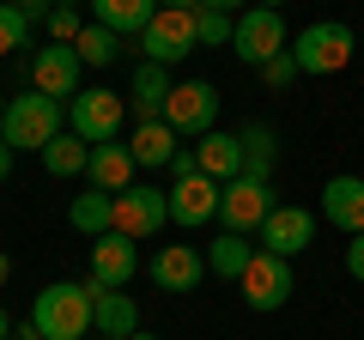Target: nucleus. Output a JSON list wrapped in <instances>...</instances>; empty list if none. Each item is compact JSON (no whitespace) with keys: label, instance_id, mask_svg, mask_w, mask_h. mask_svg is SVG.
Here are the masks:
<instances>
[{"label":"nucleus","instance_id":"obj_28","mask_svg":"<svg viewBox=\"0 0 364 340\" xmlns=\"http://www.w3.org/2000/svg\"><path fill=\"white\" fill-rule=\"evenodd\" d=\"M195 37H200V49H231L237 18L231 13H213V6H195Z\"/></svg>","mask_w":364,"mask_h":340},{"label":"nucleus","instance_id":"obj_17","mask_svg":"<svg viewBox=\"0 0 364 340\" xmlns=\"http://www.w3.org/2000/svg\"><path fill=\"white\" fill-rule=\"evenodd\" d=\"M322 219L340 225L346 237L364 231V176H328L322 183Z\"/></svg>","mask_w":364,"mask_h":340},{"label":"nucleus","instance_id":"obj_5","mask_svg":"<svg viewBox=\"0 0 364 340\" xmlns=\"http://www.w3.org/2000/svg\"><path fill=\"white\" fill-rule=\"evenodd\" d=\"M291 37H286V18L273 13V6H249V13H237V37H231V55L249 67H267L273 55H286Z\"/></svg>","mask_w":364,"mask_h":340},{"label":"nucleus","instance_id":"obj_42","mask_svg":"<svg viewBox=\"0 0 364 340\" xmlns=\"http://www.w3.org/2000/svg\"><path fill=\"white\" fill-rule=\"evenodd\" d=\"M55 6H91V0H55Z\"/></svg>","mask_w":364,"mask_h":340},{"label":"nucleus","instance_id":"obj_14","mask_svg":"<svg viewBox=\"0 0 364 340\" xmlns=\"http://www.w3.org/2000/svg\"><path fill=\"white\" fill-rule=\"evenodd\" d=\"M164 195H170V225H188V231H200L207 219H219L225 183H213L207 170H200V176H182V183H170Z\"/></svg>","mask_w":364,"mask_h":340},{"label":"nucleus","instance_id":"obj_25","mask_svg":"<svg viewBox=\"0 0 364 340\" xmlns=\"http://www.w3.org/2000/svg\"><path fill=\"white\" fill-rule=\"evenodd\" d=\"M237 140H243V176H261V183H273V158H279V140H273L267 122H249V128H237Z\"/></svg>","mask_w":364,"mask_h":340},{"label":"nucleus","instance_id":"obj_30","mask_svg":"<svg viewBox=\"0 0 364 340\" xmlns=\"http://www.w3.org/2000/svg\"><path fill=\"white\" fill-rule=\"evenodd\" d=\"M79 31H85L79 6H55V13H49V37H55V43H79Z\"/></svg>","mask_w":364,"mask_h":340},{"label":"nucleus","instance_id":"obj_18","mask_svg":"<svg viewBox=\"0 0 364 340\" xmlns=\"http://www.w3.org/2000/svg\"><path fill=\"white\" fill-rule=\"evenodd\" d=\"M134 152H128V140H104V146H91V164H85V176H91V188H104V195H122V188H134Z\"/></svg>","mask_w":364,"mask_h":340},{"label":"nucleus","instance_id":"obj_21","mask_svg":"<svg viewBox=\"0 0 364 340\" xmlns=\"http://www.w3.org/2000/svg\"><path fill=\"white\" fill-rule=\"evenodd\" d=\"M195 152H200V170H207L213 183H237V176H243V140H237V134L213 128L207 140H195Z\"/></svg>","mask_w":364,"mask_h":340},{"label":"nucleus","instance_id":"obj_24","mask_svg":"<svg viewBox=\"0 0 364 340\" xmlns=\"http://www.w3.org/2000/svg\"><path fill=\"white\" fill-rule=\"evenodd\" d=\"M249 262H255V243H249L243 231H219V237L207 243V267H213L219 280H243Z\"/></svg>","mask_w":364,"mask_h":340},{"label":"nucleus","instance_id":"obj_15","mask_svg":"<svg viewBox=\"0 0 364 340\" xmlns=\"http://www.w3.org/2000/svg\"><path fill=\"white\" fill-rule=\"evenodd\" d=\"M146 274H152L158 292H195L200 280H207V255H200L195 243H164L152 262H146Z\"/></svg>","mask_w":364,"mask_h":340},{"label":"nucleus","instance_id":"obj_10","mask_svg":"<svg viewBox=\"0 0 364 340\" xmlns=\"http://www.w3.org/2000/svg\"><path fill=\"white\" fill-rule=\"evenodd\" d=\"M279 207L273 201V183H261V176H237V183H225V201H219V225L225 231H261L267 225V213Z\"/></svg>","mask_w":364,"mask_h":340},{"label":"nucleus","instance_id":"obj_11","mask_svg":"<svg viewBox=\"0 0 364 340\" xmlns=\"http://www.w3.org/2000/svg\"><path fill=\"white\" fill-rule=\"evenodd\" d=\"M79 79H85V61H79L73 43H49V49L31 55V85H37V92L73 104V97H79Z\"/></svg>","mask_w":364,"mask_h":340},{"label":"nucleus","instance_id":"obj_6","mask_svg":"<svg viewBox=\"0 0 364 340\" xmlns=\"http://www.w3.org/2000/svg\"><path fill=\"white\" fill-rule=\"evenodd\" d=\"M140 49H146V61H158V67L188 61V55L200 49V37H195V13H182V6H158V18L140 31Z\"/></svg>","mask_w":364,"mask_h":340},{"label":"nucleus","instance_id":"obj_38","mask_svg":"<svg viewBox=\"0 0 364 340\" xmlns=\"http://www.w3.org/2000/svg\"><path fill=\"white\" fill-rule=\"evenodd\" d=\"M6 280H13V255H0V286H6Z\"/></svg>","mask_w":364,"mask_h":340},{"label":"nucleus","instance_id":"obj_37","mask_svg":"<svg viewBox=\"0 0 364 340\" xmlns=\"http://www.w3.org/2000/svg\"><path fill=\"white\" fill-rule=\"evenodd\" d=\"M158 6H182V13H195L200 0H158Z\"/></svg>","mask_w":364,"mask_h":340},{"label":"nucleus","instance_id":"obj_22","mask_svg":"<svg viewBox=\"0 0 364 340\" xmlns=\"http://www.w3.org/2000/svg\"><path fill=\"white\" fill-rule=\"evenodd\" d=\"M158 18V0H91V25H109L116 37H140L146 25Z\"/></svg>","mask_w":364,"mask_h":340},{"label":"nucleus","instance_id":"obj_2","mask_svg":"<svg viewBox=\"0 0 364 340\" xmlns=\"http://www.w3.org/2000/svg\"><path fill=\"white\" fill-rule=\"evenodd\" d=\"M61 134V97L49 92H13L6 97V116H0V140L13 146V152H43V146Z\"/></svg>","mask_w":364,"mask_h":340},{"label":"nucleus","instance_id":"obj_9","mask_svg":"<svg viewBox=\"0 0 364 340\" xmlns=\"http://www.w3.org/2000/svg\"><path fill=\"white\" fill-rule=\"evenodd\" d=\"M170 225V195H158L152 183H134L116 195V231L134 237V243H152L158 231Z\"/></svg>","mask_w":364,"mask_h":340},{"label":"nucleus","instance_id":"obj_7","mask_svg":"<svg viewBox=\"0 0 364 340\" xmlns=\"http://www.w3.org/2000/svg\"><path fill=\"white\" fill-rule=\"evenodd\" d=\"M164 122L182 134V140H207V134L219 128V85H207V79L176 85L170 104H164Z\"/></svg>","mask_w":364,"mask_h":340},{"label":"nucleus","instance_id":"obj_31","mask_svg":"<svg viewBox=\"0 0 364 340\" xmlns=\"http://www.w3.org/2000/svg\"><path fill=\"white\" fill-rule=\"evenodd\" d=\"M261 79H267V85H273V92H286V85H291V79H298V55H273V61L267 67H261Z\"/></svg>","mask_w":364,"mask_h":340},{"label":"nucleus","instance_id":"obj_35","mask_svg":"<svg viewBox=\"0 0 364 340\" xmlns=\"http://www.w3.org/2000/svg\"><path fill=\"white\" fill-rule=\"evenodd\" d=\"M200 6H213V13H231V18H237V13H249L255 0H200Z\"/></svg>","mask_w":364,"mask_h":340},{"label":"nucleus","instance_id":"obj_43","mask_svg":"<svg viewBox=\"0 0 364 340\" xmlns=\"http://www.w3.org/2000/svg\"><path fill=\"white\" fill-rule=\"evenodd\" d=\"M128 340H158V334H146V328H140V334H128Z\"/></svg>","mask_w":364,"mask_h":340},{"label":"nucleus","instance_id":"obj_41","mask_svg":"<svg viewBox=\"0 0 364 340\" xmlns=\"http://www.w3.org/2000/svg\"><path fill=\"white\" fill-rule=\"evenodd\" d=\"M255 6H273V13H279V6H286V0H255Z\"/></svg>","mask_w":364,"mask_h":340},{"label":"nucleus","instance_id":"obj_32","mask_svg":"<svg viewBox=\"0 0 364 340\" xmlns=\"http://www.w3.org/2000/svg\"><path fill=\"white\" fill-rule=\"evenodd\" d=\"M170 183H182V176H200V152H195V146H176V158H170Z\"/></svg>","mask_w":364,"mask_h":340},{"label":"nucleus","instance_id":"obj_26","mask_svg":"<svg viewBox=\"0 0 364 340\" xmlns=\"http://www.w3.org/2000/svg\"><path fill=\"white\" fill-rule=\"evenodd\" d=\"M67 219H73V231H85V237L116 231V195H104V188H85V195L67 207Z\"/></svg>","mask_w":364,"mask_h":340},{"label":"nucleus","instance_id":"obj_20","mask_svg":"<svg viewBox=\"0 0 364 340\" xmlns=\"http://www.w3.org/2000/svg\"><path fill=\"white\" fill-rule=\"evenodd\" d=\"M176 146H182V134L170 128V122H134V134H128V152H134V164H140V170L170 164Z\"/></svg>","mask_w":364,"mask_h":340},{"label":"nucleus","instance_id":"obj_12","mask_svg":"<svg viewBox=\"0 0 364 340\" xmlns=\"http://www.w3.org/2000/svg\"><path fill=\"white\" fill-rule=\"evenodd\" d=\"M255 243L267 249V255H304V249L316 243V213L310 207H286V201H279V207L267 213V225H261L255 231Z\"/></svg>","mask_w":364,"mask_h":340},{"label":"nucleus","instance_id":"obj_44","mask_svg":"<svg viewBox=\"0 0 364 340\" xmlns=\"http://www.w3.org/2000/svg\"><path fill=\"white\" fill-rule=\"evenodd\" d=\"M0 116H6V92H0Z\"/></svg>","mask_w":364,"mask_h":340},{"label":"nucleus","instance_id":"obj_36","mask_svg":"<svg viewBox=\"0 0 364 340\" xmlns=\"http://www.w3.org/2000/svg\"><path fill=\"white\" fill-rule=\"evenodd\" d=\"M13 158H18V152H13V146H6V140H0V183L13 176Z\"/></svg>","mask_w":364,"mask_h":340},{"label":"nucleus","instance_id":"obj_19","mask_svg":"<svg viewBox=\"0 0 364 340\" xmlns=\"http://www.w3.org/2000/svg\"><path fill=\"white\" fill-rule=\"evenodd\" d=\"M91 328L104 340H128V334H140V304L128 298V292H104L97 286V304H91Z\"/></svg>","mask_w":364,"mask_h":340},{"label":"nucleus","instance_id":"obj_29","mask_svg":"<svg viewBox=\"0 0 364 340\" xmlns=\"http://www.w3.org/2000/svg\"><path fill=\"white\" fill-rule=\"evenodd\" d=\"M31 43V18L18 13L13 0H0V55H13V49H25Z\"/></svg>","mask_w":364,"mask_h":340},{"label":"nucleus","instance_id":"obj_27","mask_svg":"<svg viewBox=\"0 0 364 340\" xmlns=\"http://www.w3.org/2000/svg\"><path fill=\"white\" fill-rule=\"evenodd\" d=\"M73 49H79V61H85V67H116V55H122V37H116L109 25H85Z\"/></svg>","mask_w":364,"mask_h":340},{"label":"nucleus","instance_id":"obj_13","mask_svg":"<svg viewBox=\"0 0 364 340\" xmlns=\"http://www.w3.org/2000/svg\"><path fill=\"white\" fill-rule=\"evenodd\" d=\"M134 274H140V243H134V237H122V231L91 237V286L122 292Z\"/></svg>","mask_w":364,"mask_h":340},{"label":"nucleus","instance_id":"obj_16","mask_svg":"<svg viewBox=\"0 0 364 340\" xmlns=\"http://www.w3.org/2000/svg\"><path fill=\"white\" fill-rule=\"evenodd\" d=\"M170 92H176L170 67H158V61H140V67H134V79H128V110H134L140 122H164V104H170Z\"/></svg>","mask_w":364,"mask_h":340},{"label":"nucleus","instance_id":"obj_39","mask_svg":"<svg viewBox=\"0 0 364 340\" xmlns=\"http://www.w3.org/2000/svg\"><path fill=\"white\" fill-rule=\"evenodd\" d=\"M6 340H37V328H13V334H6Z\"/></svg>","mask_w":364,"mask_h":340},{"label":"nucleus","instance_id":"obj_23","mask_svg":"<svg viewBox=\"0 0 364 340\" xmlns=\"http://www.w3.org/2000/svg\"><path fill=\"white\" fill-rule=\"evenodd\" d=\"M37 158H43V170H49V176H85V164H91V140H79L73 128H61Z\"/></svg>","mask_w":364,"mask_h":340},{"label":"nucleus","instance_id":"obj_3","mask_svg":"<svg viewBox=\"0 0 364 340\" xmlns=\"http://www.w3.org/2000/svg\"><path fill=\"white\" fill-rule=\"evenodd\" d=\"M352 49H358V37H352V25H340V18H316V25H304L298 37H291L298 73H316V79L352 67Z\"/></svg>","mask_w":364,"mask_h":340},{"label":"nucleus","instance_id":"obj_1","mask_svg":"<svg viewBox=\"0 0 364 340\" xmlns=\"http://www.w3.org/2000/svg\"><path fill=\"white\" fill-rule=\"evenodd\" d=\"M91 304H97L91 280H55V286H43L31 298V328H37V340H85Z\"/></svg>","mask_w":364,"mask_h":340},{"label":"nucleus","instance_id":"obj_34","mask_svg":"<svg viewBox=\"0 0 364 340\" xmlns=\"http://www.w3.org/2000/svg\"><path fill=\"white\" fill-rule=\"evenodd\" d=\"M13 6L31 18V25H49V13H55V0H13Z\"/></svg>","mask_w":364,"mask_h":340},{"label":"nucleus","instance_id":"obj_40","mask_svg":"<svg viewBox=\"0 0 364 340\" xmlns=\"http://www.w3.org/2000/svg\"><path fill=\"white\" fill-rule=\"evenodd\" d=\"M6 334H13V322H6V310H0V340H6Z\"/></svg>","mask_w":364,"mask_h":340},{"label":"nucleus","instance_id":"obj_4","mask_svg":"<svg viewBox=\"0 0 364 340\" xmlns=\"http://www.w3.org/2000/svg\"><path fill=\"white\" fill-rule=\"evenodd\" d=\"M122 122H128V97L109 92V85H91V92H79L73 104H67V128H73L79 140H91V146L116 140Z\"/></svg>","mask_w":364,"mask_h":340},{"label":"nucleus","instance_id":"obj_33","mask_svg":"<svg viewBox=\"0 0 364 340\" xmlns=\"http://www.w3.org/2000/svg\"><path fill=\"white\" fill-rule=\"evenodd\" d=\"M346 274L364 286V231H358V237H346Z\"/></svg>","mask_w":364,"mask_h":340},{"label":"nucleus","instance_id":"obj_8","mask_svg":"<svg viewBox=\"0 0 364 340\" xmlns=\"http://www.w3.org/2000/svg\"><path fill=\"white\" fill-rule=\"evenodd\" d=\"M237 286H243V304H249V310L267 316V310H279V304L298 292V274H291L286 255H267V249H255V262L243 267V280H237Z\"/></svg>","mask_w":364,"mask_h":340}]
</instances>
